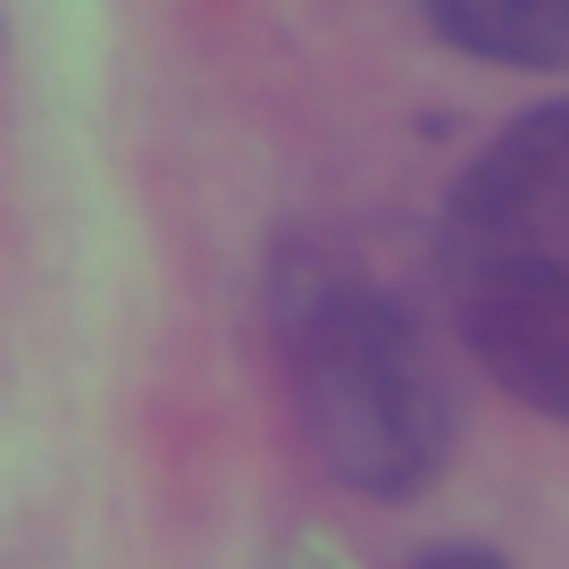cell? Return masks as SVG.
Wrapping results in <instances>:
<instances>
[{"mask_svg": "<svg viewBox=\"0 0 569 569\" xmlns=\"http://www.w3.org/2000/svg\"><path fill=\"white\" fill-rule=\"evenodd\" d=\"M461 343L511 402L569 427V268H511L461 284Z\"/></svg>", "mask_w": 569, "mask_h": 569, "instance_id": "obj_3", "label": "cell"}, {"mask_svg": "<svg viewBox=\"0 0 569 569\" xmlns=\"http://www.w3.org/2000/svg\"><path fill=\"white\" fill-rule=\"evenodd\" d=\"M436 251L452 284L511 277V268H569V92L511 118L452 177Z\"/></svg>", "mask_w": 569, "mask_h": 569, "instance_id": "obj_2", "label": "cell"}, {"mask_svg": "<svg viewBox=\"0 0 569 569\" xmlns=\"http://www.w3.org/2000/svg\"><path fill=\"white\" fill-rule=\"evenodd\" d=\"M268 327L284 352L310 461L369 502H410L445 478L461 410L427 327L336 251H277Z\"/></svg>", "mask_w": 569, "mask_h": 569, "instance_id": "obj_1", "label": "cell"}, {"mask_svg": "<svg viewBox=\"0 0 569 569\" xmlns=\"http://www.w3.org/2000/svg\"><path fill=\"white\" fill-rule=\"evenodd\" d=\"M436 42L486 68H569V0H419Z\"/></svg>", "mask_w": 569, "mask_h": 569, "instance_id": "obj_4", "label": "cell"}, {"mask_svg": "<svg viewBox=\"0 0 569 569\" xmlns=\"http://www.w3.org/2000/svg\"><path fill=\"white\" fill-rule=\"evenodd\" d=\"M410 569H511V561H502L495 545H427Z\"/></svg>", "mask_w": 569, "mask_h": 569, "instance_id": "obj_5", "label": "cell"}]
</instances>
